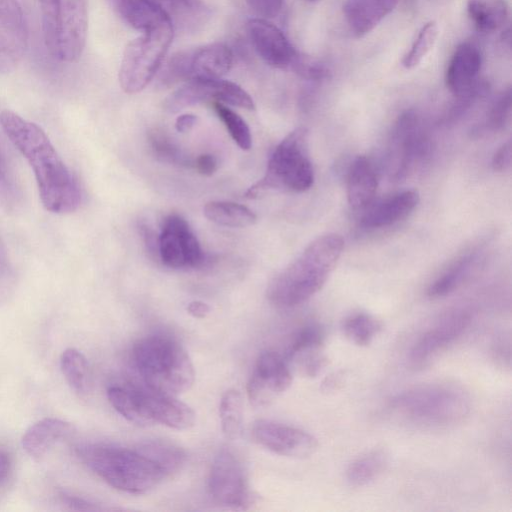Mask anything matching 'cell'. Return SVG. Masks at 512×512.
I'll return each instance as SVG.
<instances>
[{"label": "cell", "instance_id": "cell-1", "mask_svg": "<svg viewBox=\"0 0 512 512\" xmlns=\"http://www.w3.org/2000/svg\"><path fill=\"white\" fill-rule=\"evenodd\" d=\"M0 125L31 166L46 210L57 213L75 211L81 203V191L45 132L35 123L4 110Z\"/></svg>", "mask_w": 512, "mask_h": 512}, {"label": "cell", "instance_id": "cell-2", "mask_svg": "<svg viewBox=\"0 0 512 512\" xmlns=\"http://www.w3.org/2000/svg\"><path fill=\"white\" fill-rule=\"evenodd\" d=\"M344 248L341 236L327 233L314 239L268 284L267 298L275 306H298L325 285Z\"/></svg>", "mask_w": 512, "mask_h": 512}, {"label": "cell", "instance_id": "cell-3", "mask_svg": "<svg viewBox=\"0 0 512 512\" xmlns=\"http://www.w3.org/2000/svg\"><path fill=\"white\" fill-rule=\"evenodd\" d=\"M76 453L99 478L126 493H147L166 478L162 470L136 448L85 443L76 448Z\"/></svg>", "mask_w": 512, "mask_h": 512}, {"label": "cell", "instance_id": "cell-4", "mask_svg": "<svg viewBox=\"0 0 512 512\" xmlns=\"http://www.w3.org/2000/svg\"><path fill=\"white\" fill-rule=\"evenodd\" d=\"M132 359L144 386L153 391L177 397L194 383L195 370L189 354L169 336L139 339L133 347Z\"/></svg>", "mask_w": 512, "mask_h": 512}, {"label": "cell", "instance_id": "cell-5", "mask_svg": "<svg viewBox=\"0 0 512 512\" xmlns=\"http://www.w3.org/2000/svg\"><path fill=\"white\" fill-rule=\"evenodd\" d=\"M314 182V170L309 158L308 130L298 127L290 132L273 150L264 176L247 189L245 197L255 199L267 191L303 192Z\"/></svg>", "mask_w": 512, "mask_h": 512}, {"label": "cell", "instance_id": "cell-6", "mask_svg": "<svg viewBox=\"0 0 512 512\" xmlns=\"http://www.w3.org/2000/svg\"><path fill=\"white\" fill-rule=\"evenodd\" d=\"M390 407L416 424L449 426L461 422L469 414L471 405L467 394L455 386L427 384L397 394Z\"/></svg>", "mask_w": 512, "mask_h": 512}, {"label": "cell", "instance_id": "cell-7", "mask_svg": "<svg viewBox=\"0 0 512 512\" xmlns=\"http://www.w3.org/2000/svg\"><path fill=\"white\" fill-rule=\"evenodd\" d=\"M44 41L50 54L75 62L84 50L88 12L86 0H38Z\"/></svg>", "mask_w": 512, "mask_h": 512}, {"label": "cell", "instance_id": "cell-8", "mask_svg": "<svg viewBox=\"0 0 512 512\" xmlns=\"http://www.w3.org/2000/svg\"><path fill=\"white\" fill-rule=\"evenodd\" d=\"M173 36L171 22H165L143 31L126 46L119 69V83L124 92L134 94L149 84L159 70Z\"/></svg>", "mask_w": 512, "mask_h": 512}, {"label": "cell", "instance_id": "cell-9", "mask_svg": "<svg viewBox=\"0 0 512 512\" xmlns=\"http://www.w3.org/2000/svg\"><path fill=\"white\" fill-rule=\"evenodd\" d=\"M233 53L224 43L215 42L174 54L164 66L159 85L170 87L181 81L220 79L231 68Z\"/></svg>", "mask_w": 512, "mask_h": 512}, {"label": "cell", "instance_id": "cell-10", "mask_svg": "<svg viewBox=\"0 0 512 512\" xmlns=\"http://www.w3.org/2000/svg\"><path fill=\"white\" fill-rule=\"evenodd\" d=\"M431 151L430 140L413 111L402 113L395 121L389 138L387 170L391 179H405Z\"/></svg>", "mask_w": 512, "mask_h": 512}, {"label": "cell", "instance_id": "cell-11", "mask_svg": "<svg viewBox=\"0 0 512 512\" xmlns=\"http://www.w3.org/2000/svg\"><path fill=\"white\" fill-rule=\"evenodd\" d=\"M208 489L213 501L233 510H246L258 501L250 488L240 459L227 448L219 450L211 464Z\"/></svg>", "mask_w": 512, "mask_h": 512}, {"label": "cell", "instance_id": "cell-12", "mask_svg": "<svg viewBox=\"0 0 512 512\" xmlns=\"http://www.w3.org/2000/svg\"><path fill=\"white\" fill-rule=\"evenodd\" d=\"M159 259L174 269L204 268L214 258L204 253L188 222L178 214L168 215L159 235Z\"/></svg>", "mask_w": 512, "mask_h": 512}, {"label": "cell", "instance_id": "cell-13", "mask_svg": "<svg viewBox=\"0 0 512 512\" xmlns=\"http://www.w3.org/2000/svg\"><path fill=\"white\" fill-rule=\"evenodd\" d=\"M220 102L248 110L255 104L251 96L238 84L221 79H197L171 93L164 101V109L177 113L187 107L204 103Z\"/></svg>", "mask_w": 512, "mask_h": 512}, {"label": "cell", "instance_id": "cell-14", "mask_svg": "<svg viewBox=\"0 0 512 512\" xmlns=\"http://www.w3.org/2000/svg\"><path fill=\"white\" fill-rule=\"evenodd\" d=\"M293 376L283 356L273 351L259 355L247 382L246 391L255 407L268 406L292 384Z\"/></svg>", "mask_w": 512, "mask_h": 512}, {"label": "cell", "instance_id": "cell-15", "mask_svg": "<svg viewBox=\"0 0 512 512\" xmlns=\"http://www.w3.org/2000/svg\"><path fill=\"white\" fill-rule=\"evenodd\" d=\"M254 441L269 451L290 458L304 459L318 449V440L310 433L271 420H258L251 430Z\"/></svg>", "mask_w": 512, "mask_h": 512}, {"label": "cell", "instance_id": "cell-16", "mask_svg": "<svg viewBox=\"0 0 512 512\" xmlns=\"http://www.w3.org/2000/svg\"><path fill=\"white\" fill-rule=\"evenodd\" d=\"M470 323L464 311L450 312L425 330L412 345L408 359L414 368L429 365L442 351L460 338Z\"/></svg>", "mask_w": 512, "mask_h": 512}, {"label": "cell", "instance_id": "cell-17", "mask_svg": "<svg viewBox=\"0 0 512 512\" xmlns=\"http://www.w3.org/2000/svg\"><path fill=\"white\" fill-rule=\"evenodd\" d=\"M28 43L24 13L17 0H0V73L12 71Z\"/></svg>", "mask_w": 512, "mask_h": 512}, {"label": "cell", "instance_id": "cell-18", "mask_svg": "<svg viewBox=\"0 0 512 512\" xmlns=\"http://www.w3.org/2000/svg\"><path fill=\"white\" fill-rule=\"evenodd\" d=\"M139 402L146 426L162 424L176 430H187L194 426L196 415L193 409L176 396L139 387Z\"/></svg>", "mask_w": 512, "mask_h": 512}, {"label": "cell", "instance_id": "cell-19", "mask_svg": "<svg viewBox=\"0 0 512 512\" xmlns=\"http://www.w3.org/2000/svg\"><path fill=\"white\" fill-rule=\"evenodd\" d=\"M249 38L258 55L270 66L291 69L299 52L283 32L263 18H253L247 23Z\"/></svg>", "mask_w": 512, "mask_h": 512}, {"label": "cell", "instance_id": "cell-20", "mask_svg": "<svg viewBox=\"0 0 512 512\" xmlns=\"http://www.w3.org/2000/svg\"><path fill=\"white\" fill-rule=\"evenodd\" d=\"M479 48L470 42L460 44L454 51L445 75L447 88L456 96L474 92L475 80L481 69Z\"/></svg>", "mask_w": 512, "mask_h": 512}, {"label": "cell", "instance_id": "cell-21", "mask_svg": "<svg viewBox=\"0 0 512 512\" xmlns=\"http://www.w3.org/2000/svg\"><path fill=\"white\" fill-rule=\"evenodd\" d=\"M419 194L415 190H404L376 203L372 202L361 217L365 228H381L397 223L407 217L418 205Z\"/></svg>", "mask_w": 512, "mask_h": 512}, {"label": "cell", "instance_id": "cell-22", "mask_svg": "<svg viewBox=\"0 0 512 512\" xmlns=\"http://www.w3.org/2000/svg\"><path fill=\"white\" fill-rule=\"evenodd\" d=\"M377 186V173L371 161L365 156L356 157L346 176V194L351 208L365 210L374 202Z\"/></svg>", "mask_w": 512, "mask_h": 512}, {"label": "cell", "instance_id": "cell-23", "mask_svg": "<svg viewBox=\"0 0 512 512\" xmlns=\"http://www.w3.org/2000/svg\"><path fill=\"white\" fill-rule=\"evenodd\" d=\"M398 0H347L343 14L349 29L360 38L372 31L393 9Z\"/></svg>", "mask_w": 512, "mask_h": 512}, {"label": "cell", "instance_id": "cell-24", "mask_svg": "<svg viewBox=\"0 0 512 512\" xmlns=\"http://www.w3.org/2000/svg\"><path fill=\"white\" fill-rule=\"evenodd\" d=\"M72 431V425L58 418H43L31 425L24 433L22 446L26 453L36 461Z\"/></svg>", "mask_w": 512, "mask_h": 512}, {"label": "cell", "instance_id": "cell-25", "mask_svg": "<svg viewBox=\"0 0 512 512\" xmlns=\"http://www.w3.org/2000/svg\"><path fill=\"white\" fill-rule=\"evenodd\" d=\"M170 20L174 31L194 32L210 17V10L201 0H148Z\"/></svg>", "mask_w": 512, "mask_h": 512}, {"label": "cell", "instance_id": "cell-26", "mask_svg": "<svg viewBox=\"0 0 512 512\" xmlns=\"http://www.w3.org/2000/svg\"><path fill=\"white\" fill-rule=\"evenodd\" d=\"M135 448L153 461L165 477L179 472L186 462L185 451L169 440L148 439L139 442Z\"/></svg>", "mask_w": 512, "mask_h": 512}, {"label": "cell", "instance_id": "cell-27", "mask_svg": "<svg viewBox=\"0 0 512 512\" xmlns=\"http://www.w3.org/2000/svg\"><path fill=\"white\" fill-rule=\"evenodd\" d=\"M116 7L126 23L142 31L170 22L164 12L148 0H116Z\"/></svg>", "mask_w": 512, "mask_h": 512}, {"label": "cell", "instance_id": "cell-28", "mask_svg": "<svg viewBox=\"0 0 512 512\" xmlns=\"http://www.w3.org/2000/svg\"><path fill=\"white\" fill-rule=\"evenodd\" d=\"M203 212L208 220L225 227L244 228L257 220L248 207L229 201H210L205 204Z\"/></svg>", "mask_w": 512, "mask_h": 512}, {"label": "cell", "instance_id": "cell-29", "mask_svg": "<svg viewBox=\"0 0 512 512\" xmlns=\"http://www.w3.org/2000/svg\"><path fill=\"white\" fill-rule=\"evenodd\" d=\"M467 12L475 27L483 32L498 30L506 22V0H467Z\"/></svg>", "mask_w": 512, "mask_h": 512}, {"label": "cell", "instance_id": "cell-30", "mask_svg": "<svg viewBox=\"0 0 512 512\" xmlns=\"http://www.w3.org/2000/svg\"><path fill=\"white\" fill-rule=\"evenodd\" d=\"M60 368L69 386L79 395L91 390V373L86 357L77 349L68 348L61 354Z\"/></svg>", "mask_w": 512, "mask_h": 512}, {"label": "cell", "instance_id": "cell-31", "mask_svg": "<svg viewBox=\"0 0 512 512\" xmlns=\"http://www.w3.org/2000/svg\"><path fill=\"white\" fill-rule=\"evenodd\" d=\"M388 455L382 449L366 453L354 460L347 468L346 478L350 485L361 487L375 480L385 469Z\"/></svg>", "mask_w": 512, "mask_h": 512}, {"label": "cell", "instance_id": "cell-32", "mask_svg": "<svg viewBox=\"0 0 512 512\" xmlns=\"http://www.w3.org/2000/svg\"><path fill=\"white\" fill-rule=\"evenodd\" d=\"M221 429L227 439H237L241 433L243 422V401L241 393L236 389L227 390L219 404Z\"/></svg>", "mask_w": 512, "mask_h": 512}, {"label": "cell", "instance_id": "cell-33", "mask_svg": "<svg viewBox=\"0 0 512 512\" xmlns=\"http://www.w3.org/2000/svg\"><path fill=\"white\" fill-rule=\"evenodd\" d=\"M474 258V253H467L455 260V262L429 286L427 292L428 296L431 298H440L457 289L469 273Z\"/></svg>", "mask_w": 512, "mask_h": 512}, {"label": "cell", "instance_id": "cell-34", "mask_svg": "<svg viewBox=\"0 0 512 512\" xmlns=\"http://www.w3.org/2000/svg\"><path fill=\"white\" fill-rule=\"evenodd\" d=\"M325 333L315 324L307 325L299 330L290 342L285 355L287 363H296L301 359L321 351Z\"/></svg>", "mask_w": 512, "mask_h": 512}, {"label": "cell", "instance_id": "cell-35", "mask_svg": "<svg viewBox=\"0 0 512 512\" xmlns=\"http://www.w3.org/2000/svg\"><path fill=\"white\" fill-rule=\"evenodd\" d=\"M382 323L374 316L359 312L350 315L343 322L345 336L357 346H367L381 332Z\"/></svg>", "mask_w": 512, "mask_h": 512}, {"label": "cell", "instance_id": "cell-36", "mask_svg": "<svg viewBox=\"0 0 512 512\" xmlns=\"http://www.w3.org/2000/svg\"><path fill=\"white\" fill-rule=\"evenodd\" d=\"M148 142L157 160L180 166H192L193 161L183 154L164 131L159 129L151 130L148 133Z\"/></svg>", "mask_w": 512, "mask_h": 512}, {"label": "cell", "instance_id": "cell-37", "mask_svg": "<svg viewBox=\"0 0 512 512\" xmlns=\"http://www.w3.org/2000/svg\"><path fill=\"white\" fill-rule=\"evenodd\" d=\"M212 106L234 142L241 149L249 150L252 145V137L250 129L244 119L225 104L213 102Z\"/></svg>", "mask_w": 512, "mask_h": 512}, {"label": "cell", "instance_id": "cell-38", "mask_svg": "<svg viewBox=\"0 0 512 512\" xmlns=\"http://www.w3.org/2000/svg\"><path fill=\"white\" fill-rule=\"evenodd\" d=\"M437 36L438 27L435 21H429L423 25L410 50L404 55L402 65L406 69H413L418 66L433 48Z\"/></svg>", "mask_w": 512, "mask_h": 512}, {"label": "cell", "instance_id": "cell-39", "mask_svg": "<svg viewBox=\"0 0 512 512\" xmlns=\"http://www.w3.org/2000/svg\"><path fill=\"white\" fill-rule=\"evenodd\" d=\"M16 286L14 269L9 260L4 242L0 237V305L12 296Z\"/></svg>", "mask_w": 512, "mask_h": 512}, {"label": "cell", "instance_id": "cell-40", "mask_svg": "<svg viewBox=\"0 0 512 512\" xmlns=\"http://www.w3.org/2000/svg\"><path fill=\"white\" fill-rule=\"evenodd\" d=\"M511 113V91L506 90L491 108L483 130L498 131L508 122ZM481 129V130H482Z\"/></svg>", "mask_w": 512, "mask_h": 512}, {"label": "cell", "instance_id": "cell-41", "mask_svg": "<svg viewBox=\"0 0 512 512\" xmlns=\"http://www.w3.org/2000/svg\"><path fill=\"white\" fill-rule=\"evenodd\" d=\"M296 74L308 80H321L327 76V69L323 64L308 56L298 54L291 67Z\"/></svg>", "mask_w": 512, "mask_h": 512}, {"label": "cell", "instance_id": "cell-42", "mask_svg": "<svg viewBox=\"0 0 512 512\" xmlns=\"http://www.w3.org/2000/svg\"><path fill=\"white\" fill-rule=\"evenodd\" d=\"M249 7L261 18H272L278 15L283 0H246Z\"/></svg>", "mask_w": 512, "mask_h": 512}, {"label": "cell", "instance_id": "cell-43", "mask_svg": "<svg viewBox=\"0 0 512 512\" xmlns=\"http://www.w3.org/2000/svg\"><path fill=\"white\" fill-rule=\"evenodd\" d=\"M512 159L511 141L503 143L492 158V167L495 171L503 172L510 168Z\"/></svg>", "mask_w": 512, "mask_h": 512}, {"label": "cell", "instance_id": "cell-44", "mask_svg": "<svg viewBox=\"0 0 512 512\" xmlns=\"http://www.w3.org/2000/svg\"><path fill=\"white\" fill-rule=\"evenodd\" d=\"M139 232L142 235L147 251L154 258H159V236L146 223H139Z\"/></svg>", "mask_w": 512, "mask_h": 512}, {"label": "cell", "instance_id": "cell-45", "mask_svg": "<svg viewBox=\"0 0 512 512\" xmlns=\"http://www.w3.org/2000/svg\"><path fill=\"white\" fill-rule=\"evenodd\" d=\"M192 166L203 176H211L217 169V159L212 154H201L194 161Z\"/></svg>", "mask_w": 512, "mask_h": 512}, {"label": "cell", "instance_id": "cell-46", "mask_svg": "<svg viewBox=\"0 0 512 512\" xmlns=\"http://www.w3.org/2000/svg\"><path fill=\"white\" fill-rule=\"evenodd\" d=\"M61 498H62L63 502L73 510L94 511V510L100 509L96 505H94L82 498L72 496V495H69L66 493H62Z\"/></svg>", "mask_w": 512, "mask_h": 512}, {"label": "cell", "instance_id": "cell-47", "mask_svg": "<svg viewBox=\"0 0 512 512\" xmlns=\"http://www.w3.org/2000/svg\"><path fill=\"white\" fill-rule=\"evenodd\" d=\"M10 473L11 459L5 451L0 449V489L7 484Z\"/></svg>", "mask_w": 512, "mask_h": 512}, {"label": "cell", "instance_id": "cell-48", "mask_svg": "<svg viewBox=\"0 0 512 512\" xmlns=\"http://www.w3.org/2000/svg\"><path fill=\"white\" fill-rule=\"evenodd\" d=\"M187 312L194 318L203 319L210 313V306L199 300L190 302L186 308Z\"/></svg>", "mask_w": 512, "mask_h": 512}, {"label": "cell", "instance_id": "cell-49", "mask_svg": "<svg viewBox=\"0 0 512 512\" xmlns=\"http://www.w3.org/2000/svg\"><path fill=\"white\" fill-rule=\"evenodd\" d=\"M197 122V117L193 114L180 115L175 122V128L178 132L189 131Z\"/></svg>", "mask_w": 512, "mask_h": 512}, {"label": "cell", "instance_id": "cell-50", "mask_svg": "<svg viewBox=\"0 0 512 512\" xmlns=\"http://www.w3.org/2000/svg\"><path fill=\"white\" fill-rule=\"evenodd\" d=\"M342 375L339 373H335L334 375H331L329 378H326L323 382V389L328 390H334L336 387L341 383Z\"/></svg>", "mask_w": 512, "mask_h": 512}, {"label": "cell", "instance_id": "cell-51", "mask_svg": "<svg viewBox=\"0 0 512 512\" xmlns=\"http://www.w3.org/2000/svg\"><path fill=\"white\" fill-rule=\"evenodd\" d=\"M2 177V162H1V158H0V178Z\"/></svg>", "mask_w": 512, "mask_h": 512}, {"label": "cell", "instance_id": "cell-52", "mask_svg": "<svg viewBox=\"0 0 512 512\" xmlns=\"http://www.w3.org/2000/svg\"><path fill=\"white\" fill-rule=\"evenodd\" d=\"M306 2H316V1H319V0H304Z\"/></svg>", "mask_w": 512, "mask_h": 512}]
</instances>
